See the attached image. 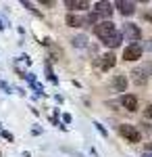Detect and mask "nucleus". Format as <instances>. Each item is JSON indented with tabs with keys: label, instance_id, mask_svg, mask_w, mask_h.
Masks as SVG:
<instances>
[{
	"label": "nucleus",
	"instance_id": "14",
	"mask_svg": "<svg viewBox=\"0 0 152 157\" xmlns=\"http://www.w3.org/2000/svg\"><path fill=\"white\" fill-rule=\"evenodd\" d=\"M121 44H123V36H121V32L115 34L113 38H108V40L104 42V46H108V48H119Z\"/></svg>",
	"mask_w": 152,
	"mask_h": 157
},
{
	"label": "nucleus",
	"instance_id": "22",
	"mask_svg": "<svg viewBox=\"0 0 152 157\" xmlns=\"http://www.w3.org/2000/svg\"><path fill=\"white\" fill-rule=\"evenodd\" d=\"M0 136H2V138H6L9 143H13V134H11V132H6V130H2V132H0Z\"/></svg>",
	"mask_w": 152,
	"mask_h": 157
},
{
	"label": "nucleus",
	"instance_id": "18",
	"mask_svg": "<svg viewBox=\"0 0 152 157\" xmlns=\"http://www.w3.org/2000/svg\"><path fill=\"white\" fill-rule=\"evenodd\" d=\"M138 130H140V132H146V134H152V126L144 121V124H140V128H138Z\"/></svg>",
	"mask_w": 152,
	"mask_h": 157
},
{
	"label": "nucleus",
	"instance_id": "28",
	"mask_svg": "<svg viewBox=\"0 0 152 157\" xmlns=\"http://www.w3.org/2000/svg\"><path fill=\"white\" fill-rule=\"evenodd\" d=\"M144 19H146V21H152V13H146V15H144Z\"/></svg>",
	"mask_w": 152,
	"mask_h": 157
},
{
	"label": "nucleus",
	"instance_id": "26",
	"mask_svg": "<svg viewBox=\"0 0 152 157\" xmlns=\"http://www.w3.org/2000/svg\"><path fill=\"white\" fill-rule=\"evenodd\" d=\"M40 4H44V6H52V4H54V0H42Z\"/></svg>",
	"mask_w": 152,
	"mask_h": 157
},
{
	"label": "nucleus",
	"instance_id": "16",
	"mask_svg": "<svg viewBox=\"0 0 152 157\" xmlns=\"http://www.w3.org/2000/svg\"><path fill=\"white\" fill-rule=\"evenodd\" d=\"M21 4H23V6H25V9H27L29 13H34L35 17H42V13H40L38 9H35V4H31V2H27V0H21Z\"/></svg>",
	"mask_w": 152,
	"mask_h": 157
},
{
	"label": "nucleus",
	"instance_id": "33",
	"mask_svg": "<svg viewBox=\"0 0 152 157\" xmlns=\"http://www.w3.org/2000/svg\"><path fill=\"white\" fill-rule=\"evenodd\" d=\"M0 157H2V153H0Z\"/></svg>",
	"mask_w": 152,
	"mask_h": 157
},
{
	"label": "nucleus",
	"instance_id": "15",
	"mask_svg": "<svg viewBox=\"0 0 152 157\" xmlns=\"http://www.w3.org/2000/svg\"><path fill=\"white\" fill-rule=\"evenodd\" d=\"M100 21H102V19H100V15H98V13H88V15H85V25H98L100 23Z\"/></svg>",
	"mask_w": 152,
	"mask_h": 157
},
{
	"label": "nucleus",
	"instance_id": "4",
	"mask_svg": "<svg viewBox=\"0 0 152 157\" xmlns=\"http://www.w3.org/2000/svg\"><path fill=\"white\" fill-rule=\"evenodd\" d=\"M115 65H117V55L115 52H104L102 57H96V61H94L96 71H110Z\"/></svg>",
	"mask_w": 152,
	"mask_h": 157
},
{
	"label": "nucleus",
	"instance_id": "21",
	"mask_svg": "<svg viewBox=\"0 0 152 157\" xmlns=\"http://www.w3.org/2000/svg\"><path fill=\"white\" fill-rule=\"evenodd\" d=\"M0 90H4L6 94H11V90H13V88H11L9 84H6V82H2V80H0Z\"/></svg>",
	"mask_w": 152,
	"mask_h": 157
},
{
	"label": "nucleus",
	"instance_id": "23",
	"mask_svg": "<svg viewBox=\"0 0 152 157\" xmlns=\"http://www.w3.org/2000/svg\"><path fill=\"white\" fill-rule=\"evenodd\" d=\"M142 50H148V52H152V40L144 42V44H142Z\"/></svg>",
	"mask_w": 152,
	"mask_h": 157
},
{
	"label": "nucleus",
	"instance_id": "19",
	"mask_svg": "<svg viewBox=\"0 0 152 157\" xmlns=\"http://www.w3.org/2000/svg\"><path fill=\"white\" fill-rule=\"evenodd\" d=\"M94 126H96V130L102 134V136H106V134H108V132H106V128L102 126V124H100V121H94Z\"/></svg>",
	"mask_w": 152,
	"mask_h": 157
},
{
	"label": "nucleus",
	"instance_id": "25",
	"mask_svg": "<svg viewBox=\"0 0 152 157\" xmlns=\"http://www.w3.org/2000/svg\"><path fill=\"white\" fill-rule=\"evenodd\" d=\"M21 61H23L25 65H29V63H31V59H29V57H27V55H21Z\"/></svg>",
	"mask_w": 152,
	"mask_h": 157
},
{
	"label": "nucleus",
	"instance_id": "20",
	"mask_svg": "<svg viewBox=\"0 0 152 157\" xmlns=\"http://www.w3.org/2000/svg\"><path fill=\"white\" fill-rule=\"evenodd\" d=\"M144 117H146V120H152V103L144 109Z\"/></svg>",
	"mask_w": 152,
	"mask_h": 157
},
{
	"label": "nucleus",
	"instance_id": "10",
	"mask_svg": "<svg viewBox=\"0 0 152 157\" xmlns=\"http://www.w3.org/2000/svg\"><path fill=\"white\" fill-rule=\"evenodd\" d=\"M65 23L69 25V27H83L85 25V17L83 15H75V13H67Z\"/></svg>",
	"mask_w": 152,
	"mask_h": 157
},
{
	"label": "nucleus",
	"instance_id": "24",
	"mask_svg": "<svg viewBox=\"0 0 152 157\" xmlns=\"http://www.w3.org/2000/svg\"><path fill=\"white\" fill-rule=\"evenodd\" d=\"M63 121H65V124H71V121H73L71 113H63Z\"/></svg>",
	"mask_w": 152,
	"mask_h": 157
},
{
	"label": "nucleus",
	"instance_id": "6",
	"mask_svg": "<svg viewBox=\"0 0 152 157\" xmlns=\"http://www.w3.org/2000/svg\"><path fill=\"white\" fill-rule=\"evenodd\" d=\"M94 13H98L102 21H110V17L115 15V4L108 2V0H100V2L94 4Z\"/></svg>",
	"mask_w": 152,
	"mask_h": 157
},
{
	"label": "nucleus",
	"instance_id": "1",
	"mask_svg": "<svg viewBox=\"0 0 152 157\" xmlns=\"http://www.w3.org/2000/svg\"><path fill=\"white\" fill-rule=\"evenodd\" d=\"M129 75H131V80H133L136 86H146L152 78V61H144L140 65H136Z\"/></svg>",
	"mask_w": 152,
	"mask_h": 157
},
{
	"label": "nucleus",
	"instance_id": "9",
	"mask_svg": "<svg viewBox=\"0 0 152 157\" xmlns=\"http://www.w3.org/2000/svg\"><path fill=\"white\" fill-rule=\"evenodd\" d=\"M121 105H123V109H127L129 113H133L138 109V97L125 92V94H121Z\"/></svg>",
	"mask_w": 152,
	"mask_h": 157
},
{
	"label": "nucleus",
	"instance_id": "3",
	"mask_svg": "<svg viewBox=\"0 0 152 157\" xmlns=\"http://www.w3.org/2000/svg\"><path fill=\"white\" fill-rule=\"evenodd\" d=\"M117 132H119V136H123L131 145H136V143L142 140V132L138 130V126H133V124H121V126H117Z\"/></svg>",
	"mask_w": 152,
	"mask_h": 157
},
{
	"label": "nucleus",
	"instance_id": "27",
	"mask_svg": "<svg viewBox=\"0 0 152 157\" xmlns=\"http://www.w3.org/2000/svg\"><path fill=\"white\" fill-rule=\"evenodd\" d=\"M31 134H34V136L35 134H42V130H40V128H31Z\"/></svg>",
	"mask_w": 152,
	"mask_h": 157
},
{
	"label": "nucleus",
	"instance_id": "29",
	"mask_svg": "<svg viewBox=\"0 0 152 157\" xmlns=\"http://www.w3.org/2000/svg\"><path fill=\"white\" fill-rule=\"evenodd\" d=\"M146 151H148V153H152V140L148 143V145H146Z\"/></svg>",
	"mask_w": 152,
	"mask_h": 157
},
{
	"label": "nucleus",
	"instance_id": "7",
	"mask_svg": "<svg viewBox=\"0 0 152 157\" xmlns=\"http://www.w3.org/2000/svg\"><path fill=\"white\" fill-rule=\"evenodd\" d=\"M142 44H129L127 48L123 50V61H127V63H133V61L142 59Z\"/></svg>",
	"mask_w": 152,
	"mask_h": 157
},
{
	"label": "nucleus",
	"instance_id": "8",
	"mask_svg": "<svg viewBox=\"0 0 152 157\" xmlns=\"http://www.w3.org/2000/svg\"><path fill=\"white\" fill-rule=\"evenodd\" d=\"M136 9H138V4L131 2V0H117V2H115V11H119L121 15H125V17L133 15Z\"/></svg>",
	"mask_w": 152,
	"mask_h": 157
},
{
	"label": "nucleus",
	"instance_id": "31",
	"mask_svg": "<svg viewBox=\"0 0 152 157\" xmlns=\"http://www.w3.org/2000/svg\"><path fill=\"white\" fill-rule=\"evenodd\" d=\"M4 27H6V25H4V21L0 19V29H4Z\"/></svg>",
	"mask_w": 152,
	"mask_h": 157
},
{
	"label": "nucleus",
	"instance_id": "12",
	"mask_svg": "<svg viewBox=\"0 0 152 157\" xmlns=\"http://www.w3.org/2000/svg\"><path fill=\"white\" fill-rule=\"evenodd\" d=\"M65 6L71 9V11H88L90 2L88 0H65Z\"/></svg>",
	"mask_w": 152,
	"mask_h": 157
},
{
	"label": "nucleus",
	"instance_id": "2",
	"mask_svg": "<svg viewBox=\"0 0 152 157\" xmlns=\"http://www.w3.org/2000/svg\"><path fill=\"white\" fill-rule=\"evenodd\" d=\"M115 34H119V29L113 21H100L98 25H94V36L98 38L102 44H104L108 38H113Z\"/></svg>",
	"mask_w": 152,
	"mask_h": 157
},
{
	"label": "nucleus",
	"instance_id": "17",
	"mask_svg": "<svg viewBox=\"0 0 152 157\" xmlns=\"http://www.w3.org/2000/svg\"><path fill=\"white\" fill-rule=\"evenodd\" d=\"M46 78H48V82H52V84H59V78L54 75V71L50 69V65H46Z\"/></svg>",
	"mask_w": 152,
	"mask_h": 157
},
{
	"label": "nucleus",
	"instance_id": "13",
	"mask_svg": "<svg viewBox=\"0 0 152 157\" xmlns=\"http://www.w3.org/2000/svg\"><path fill=\"white\" fill-rule=\"evenodd\" d=\"M88 42H90V38L85 36V34H77V36L71 38V44L75 48H88Z\"/></svg>",
	"mask_w": 152,
	"mask_h": 157
},
{
	"label": "nucleus",
	"instance_id": "11",
	"mask_svg": "<svg viewBox=\"0 0 152 157\" xmlns=\"http://www.w3.org/2000/svg\"><path fill=\"white\" fill-rule=\"evenodd\" d=\"M110 88H113L115 92H125V90H127V78H125L123 73L115 75L113 82H110Z\"/></svg>",
	"mask_w": 152,
	"mask_h": 157
},
{
	"label": "nucleus",
	"instance_id": "32",
	"mask_svg": "<svg viewBox=\"0 0 152 157\" xmlns=\"http://www.w3.org/2000/svg\"><path fill=\"white\" fill-rule=\"evenodd\" d=\"M21 157H31V155H29V153H27V151H25V153H21Z\"/></svg>",
	"mask_w": 152,
	"mask_h": 157
},
{
	"label": "nucleus",
	"instance_id": "5",
	"mask_svg": "<svg viewBox=\"0 0 152 157\" xmlns=\"http://www.w3.org/2000/svg\"><path fill=\"white\" fill-rule=\"evenodd\" d=\"M121 36H123V40H129L131 44H140V40H142V29H140L136 23L127 21V23H123V32H121Z\"/></svg>",
	"mask_w": 152,
	"mask_h": 157
},
{
	"label": "nucleus",
	"instance_id": "30",
	"mask_svg": "<svg viewBox=\"0 0 152 157\" xmlns=\"http://www.w3.org/2000/svg\"><path fill=\"white\" fill-rule=\"evenodd\" d=\"M142 157H152V153H148V151H144V153H142Z\"/></svg>",
	"mask_w": 152,
	"mask_h": 157
}]
</instances>
